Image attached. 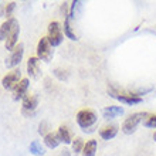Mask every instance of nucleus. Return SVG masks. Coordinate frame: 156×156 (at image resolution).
Returning <instances> with one entry per match:
<instances>
[{"label":"nucleus","instance_id":"b1692460","mask_svg":"<svg viewBox=\"0 0 156 156\" xmlns=\"http://www.w3.org/2000/svg\"><path fill=\"white\" fill-rule=\"evenodd\" d=\"M47 129H48V123L45 122V121H43V122L40 123V126H38V133L43 136H45L48 132H47Z\"/></svg>","mask_w":156,"mask_h":156},{"label":"nucleus","instance_id":"dca6fc26","mask_svg":"<svg viewBox=\"0 0 156 156\" xmlns=\"http://www.w3.org/2000/svg\"><path fill=\"white\" fill-rule=\"evenodd\" d=\"M12 26H13V19L6 20L3 24L0 26V41H6L9 37V34L12 31Z\"/></svg>","mask_w":156,"mask_h":156},{"label":"nucleus","instance_id":"f8f14e48","mask_svg":"<svg viewBox=\"0 0 156 156\" xmlns=\"http://www.w3.org/2000/svg\"><path fill=\"white\" fill-rule=\"evenodd\" d=\"M118 133V125L115 123H111V125H105L104 128L99 129V136L105 140H109V139H114Z\"/></svg>","mask_w":156,"mask_h":156},{"label":"nucleus","instance_id":"7ed1b4c3","mask_svg":"<svg viewBox=\"0 0 156 156\" xmlns=\"http://www.w3.org/2000/svg\"><path fill=\"white\" fill-rule=\"evenodd\" d=\"M47 38H48L51 47H57V45H60L62 43L64 34H62V27L60 26L58 21H51L48 24V36H47Z\"/></svg>","mask_w":156,"mask_h":156},{"label":"nucleus","instance_id":"423d86ee","mask_svg":"<svg viewBox=\"0 0 156 156\" xmlns=\"http://www.w3.org/2000/svg\"><path fill=\"white\" fill-rule=\"evenodd\" d=\"M23 54H24V44L20 43V44H17L16 47H14V50H13L12 54H10V57L6 60V67H7V68H14V67H17L20 64L21 58H23Z\"/></svg>","mask_w":156,"mask_h":156},{"label":"nucleus","instance_id":"6ab92c4d","mask_svg":"<svg viewBox=\"0 0 156 156\" xmlns=\"http://www.w3.org/2000/svg\"><path fill=\"white\" fill-rule=\"evenodd\" d=\"M64 34H66V36L70 38V40H78L77 36H75V33L73 31V29H71L70 17H68V16H67L66 20H64Z\"/></svg>","mask_w":156,"mask_h":156},{"label":"nucleus","instance_id":"2eb2a0df","mask_svg":"<svg viewBox=\"0 0 156 156\" xmlns=\"http://www.w3.org/2000/svg\"><path fill=\"white\" fill-rule=\"evenodd\" d=\"M97 148H98V142L95 139L87 140L84 145V149H82V156H95Z\"/></svg>","mask_w":156,"mask_h":156},{"label":"nucleus","instance_id":"9d476101","mask_svg":"<svg viewBox=\"0 0 156 156\" xmlns=\"http://www.w3.org/2000/svg\"><path fill=\"white\" fill-rule=\"evenodd\" d=\"M27 73H29V77L33 78V80H38L40 77V60L37 57H30L29 61H27Z\"/></svg>","mask_w":156,"mask_h":156},{"label":"nucleus","instance_id":"412c9836","mask_svg":"<svg viewBox=\"0 0 156 156\" xmlns=\"http://www.w3.org/2000/svg\"><path fill=\"white\" fill-rule=\"evenodd\" d=\"M84 140L81 139V138H78V139H75L74 142H73V152L75 153V155H78V153L82 152V149H84Z\"/></svg>","mask_w":156,"mask_h":156},{"label":"nucleus","instance_id":"39448f33","mask_svg":"<svg viewBox=\"0 0 156 156\" xmlns=\"http://www.w3.org/2000/svg\"><path fill=\"white\" fill-rule=\"evenodd\" d=\"M21 80H23V78H21L20 70H13L3 77L2 85H3L4 90H14V88L19 85V82H20Z\"/></svg>","mask_w":156,"mask_h":156},{"label":"nucleus","instance_id":"a211bd4d","mask_svg":"<svg viewBox=\"0 0 156 156\" xmlns=\"http://www.w3.org/2000/svg\"><path fill=\"white\" fill-rule=\"evenodd\" d=\"M30 153L34 156H43L45 153V151L38 140H33V142L30 144Z\"/></svg>","mask_w":156,"mask_h":156},{"label":"nucleus","instance_id":"6e6552de","mask_svg":"<svg viewBox=\"0 0 156 156\" xmlns=\"http://www.w3.org/2000/svg\"><path fill=\"white\" fill-rule=\"evenodd\" d=\"M19 34H20V26H19V21L13 17V26H12V31L9 34L7 40H6V50H14V47L17 45V38H19Z\"/></svg>","mask_w":156,"mask_h":156},{"label":"nucleus","instance_id":"4be33fe9","mask_svg":"<svg viewBox=\"0 0 156 156\" xmlns=\"http://www.w3.org/2000/svg\"><path fill=\"white\" fill-rule=\"evenodd\" d=\"M144 126L146 128H156V114H152V115H148V118L145 119Z\"/></svg>","mask_w":156,"mask_h":156},{"label":"nucleus","instance_id":"ddd939ff","mask_svg":"<svg viewBox=\"0 0 156 156\" xmlns=\"http://www.w3.org/2000/svg\"><path fill=\"white\" fill-rule=\"evenodd\" d=\"M123 114V108L122 107H116V105H111L102 109V116L105 119H114L116 116L122 115Z\"/></svg>","mask_w":156,"mask_h":156},{"label":"nucleus","instance_id":"393cba45","mask_svg":"<svg viewBox=\"0 0 156 156\" xmlns=\"http://www.w3.org/2000/svg\"><path fill=\"white\" fill-rule=\"evenodd\" d=\"M4 16V7H3V4L0 3V17H3Z\"/></svg>","mask_w":156,"mask_h":156},{"label":"nucleus","instance_id":"9b49d317","mask_svg":"<svg viewBox=\"0 0 156 156\" xmlns=\"http://www.w3.org/2000/svg\"><path fill=\"white\" fill-rule=\"evenodd\" d=\"M29 78H23L20 82H19V85L13 90V99L14 101H19V99L24 98L26 97V92L29 90Z\"/></svg>","mask_w":156,"mask_h":156},{"label":"nucleus","instance_id":"5701e85b","mask_svg":"<svg viewBox=\"0 0 156 156\" xmlns=\"http://www.w3.org/2000/svg\"><path fill=\"white\" fill-rule=\"evenodd\" d=\"M54 75H55L60 81H64V80H67V77H68V75L66 74V71H62L61 68H55V70H54Z\"/></svg>","mask_w":156,"mask_h":156},{"label":"nucleus","instance_id":"4468645a","mask_svg":"<svg viewBox=\"0 0 156 156\" xmlns=\"http://www.w3.org/2000/svg\"><path fill=\"white\" fill-rule=\"evenodd\" d=\"M44 144H45L47 148L55 149L58 145L61 144V140H60V138H58L57 133H54V132H48V133L44 136Z\"/></svg>","mask_w":156,"mask_h":156},{"label":"nucleus","instance_id":"0eeeda50","mask_svg":"<svg viewBox=\"0 0 156 156\" xmlns=\"http://www.w3.org/2000/svg\"><path fill=\"white\" fill-rule=\"evenodd\" d=\"M109 95L112 98H115L116 101H119L121 104H125V105H136V104L142 102V97H136L135 94H118V92H114V91H109Z\"/></svg>","mask_w":156,"mask_h":156},{"label":"nucleus","instance_id":"f3484780","mask_svg":"<svg viewBox=\"0 0 156 156\" xmlns=\"http://www.w3.org/2000/svg\"><path fill=\"white\" fill-rule=\"evenodd\" d=\"M57 135H58V138H60V140H61L62 144H67V145L71 144V135H70V131H68V128L67 126L61 125V126L58 128Z\"/></svg>","mask_w":156,"mask_h":156},{"label":"nucleus","instance_id":"a878e982","mask_svg":"<svg viewBox=\"0 0 156 156\" xmlns=\"http://www.w3.org/2000/svg\"><path fill=\"white\" fill-rule=\"evenodd\" d=\"M153 139L156 140V132H155V133H153Z\"/></svg>","mask_w":156,"mask_h":156},{"label":"nucleus","instance_id":"1a4fd4ad","mask_svg":"<svg viewBox=\"0 0 156 156\" xmlns=\"http://www.w3.org/2000/svg\"><path fill=\"white\" fill-rule=\"evenodd\" d=\"M38 105V98L36 95H26L23 98V109H21V114L26 116H30L34 112V109L37 108Z\"/></svg>","mask_w":156,"mask_h":156},{"label":"nucleus","instance_id":"f257e3e1","mask_svg":"<svg viewBox=\"0 0 156 156\" xmlns=\"http://www.w3.org/2000/svg\"><path fill=\"white\" fill-rule=\"evenodd\" d=\"M149 114L146 112H136V114H132L129 115L122 123V132L123 133H126V135H131L133 132L136 131V128L139 125L142 121H144L145 116H148Z\"/></svg>","mask_w":156,"mask_h":156},{"label":"nucleus","instance_id":"20e7f679","mask_svg":"<svg viewBox=\"0 0 156 156\" xmlns=\"http://www.w3.org/2000/svg\"><path fill=\"white\" fill-rule=\"evenodd\" d=\"M37 58L41 61L48 62L53 58V47L47 37H41L37 44Z\"/></svg>","mask_w":156,"mask_h":156},{"label":"nucleus","instance_id":"aec40b11","mask_svg":"<svg viewBox=\"0 0 156 156\" xmlns=\"http://www.w3.org/2000/svg\"><path fill=\"white\" fill-rule=\"evenodd\" d=\"M14 9H16V2H10V3H7L4 6V17H6L7 20L13 19L12 14H13V12H14Z\"/></svg>","mask_w":156,"mask_h":156},{"label":"nucleus","instance_id":"f03ea898","mask_svg":"<svg viewBox=\"0 0 156 156\" xmlns=\"http://www.w3.org/2000/svg\"><path fill=\"white\" fill-rule=\"evenodd\" d=\"M95 122H97V114L92 109H81L77 114V123L82 131L87 132V129L92 126Z\"/></svg>","mask_w":156,"mask_h":156}]
</instances>
